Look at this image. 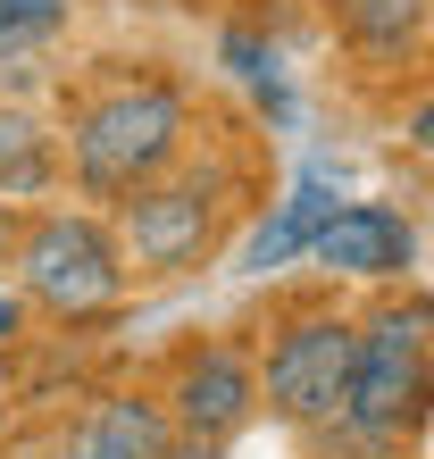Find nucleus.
Instances as JSON below:
<instances>
[{
	"label": "nucleus",
	"instance_id": "f257e3e1",
	"mask_svg": "<svg viewBox=\"0 0 434 459\" xmlns=\"http://www.w3.org/2000/svg\"><path fill=\"white\" fill-rule=\"evenodd\" d=\"M434 426V292L393 284L360 309V359H351L343 410L309 426L317 459H410Z\"/></svg>",
	"mask_w": 434,
	"mask_h": 459
},
{
	"label": "nucleus",
	"instance_id": "f03ea898",
	"mask_svg": "<svg viewBox=\"0 0 434 459\" xmlns=\"http://www.w3.org/2000/svg\"><path fill=\"white\" fill-rule=\"evenodd\" d=\"M184 151H193V92H184L168 67H117L108 84L67 100L59 159H67L75 201H92V209L134 201L151 176H168Z\"/></svg>",
	"mask_w": 434,
	"mask_h": 459
},
{
	"label": "nucleus",
	"instance_id": "7ed1b4c3",
	"mask_svg": "<svg viewBox=\"0 0 434 459\" xmlns=\"http://www.w3.org/2000/svg\"><path fill=\"white\" fill-rule=\"evenodd\" d=\"M234 209H242V176L226 168V159H193L184 151L168 176H151L134 201L108 209V226H117V251L134 276H193V267H209L217 251H226L234 234Z\"/></svg>",
	"mask_w": 434,
	"mask_h": 459
},
{
	"label": "nucleus",
	"instance_id": "20e7f679",
	"mask_svg": "<svg viewBox=\"0 0 434 459\" xmlns=\"http://www.w3.org/2000/svg\"><path fill=\"white\" fill-rule=\"evenodd\" d=\"M9 276L25 292V309L59 317V326H84V317H108L134 292V267L117 251V226L108 209H34L9 251Z\"/></svg>",
	"mask_w": 434,
	"mask_h": 459
},
{
	"label": "nucleus",
	"instance_id": "39448f33",
	"mask_svg": "<svg viewBox=\"0 0 434 459\" xmlns=\"http://www.w3.org/2000/svg\"><path fill=\"white\" fill-rule=\"evenodd\" d=\"M259 359V410L292 426V435H309L343 410L351 393V359H360V309H334V301H292L267 342L251 351Z\"/></svg>",
	"mask_w": 434,
	"mask_h": 459
},
{
	"label": "nucleus",
	"instance_id": "423d86ee",
	"mask_svg": "<svg viewBox=\"0 0 434 459\" xmlns=\"http://www.w3.org/2000/svg\"><path fill=\"white\" fill-rule=\"evenodd\" d=\"M159 401H168V418L184 426V435L234 443L242 426L259 418V359H251V342H234V334H193V342L168 359Z\"/></svg>",
	"mask_w": 434,
	"mask_h": 459
},
{
	"label": "nucleus",
	"instance_id": "0eeeda50",
	"mask_svg": "<svg viewBox=\"0 0 434 459\" xmlns=\"http://www.w3.org/2000/svg\"><path fill=\"white\" fill-rule=\"evenodd\" d=\"M309 267L360 292H393L418 276V218L401 201H334V218L309 234Z\"/></svg>",
	"mask_w": 434,
	"mask_h": 459
},
{
	"label": "nucleus",
	"instance_id": "6e6552de",
	"mask_svg": "<svg viewBox=\"0 0 434 459\" xmlns=\"http://www.w3.org/2000/svg\"><path fill=\"white\" fill-rule=\"evenodd\" d=\"M168 435H176L168 401L126 385V393H100L92 410L59 435V451H50V459H159V451H168Z\"/></svg>",
	"mask_w": 434,
	"mask_h": 459
},
{
	"label": "nucleus",
	"instance_id": "1a4fd4ad",
	"mask_svg": "<svg viewBox=\"0 0 434 459\" xmlns=\"http://www.w3.org/2000/svg\"><path fill=\"white\" fill-rule=\"evenodd\" d=\"M317 17L360 67H410L434 34V0H317Z\"/></svg>",
	"mask_w": 434,
	"mask_h": 459
},
{
	"label": "nucleus",
	"instance_id": "9d476101",
	"mask_svg": "<svg viewBox=\"0 0 434 459\" xmlns=\"http://www.w3.org/2000/svg\"><path fill=\"white\" fill-rule=\"evenodd\" d=\"M334 201H343L334 168H309V176H301V184H292V193H284V201L251 226V242L234 251V267H242V276H276V267L309 259V234L334 218Z\"/></svg>",
	"mask_w": 434,
	"mask_h": 459
},
{
	"label": "nucleus",
	"instance_id": "9b49d317",
	"mask_svg": "<svg viewBox=\"0 0 434 459\" xmlns=\"http://www.w3.org/2000/svg\"><path fill=\"white\" fill-rule=\"evenodd\" d=\"M67 159H59V134H50L42 109L25 100H0V201H42L59 193Z\"/></svg>",
	"mask_w": 434,
	"mask_h": 459
},
{
	"label": "nucleus",
	"instance_id": "f8f14e48",
	"mask_svg": "<svg viewBox=\"0 0 434 459\" xmlns=\"http://www.w3.org/2000/svg\"><path fill=\"white\" fill-rule=\"evenodd\" d=\"M67 25H75V0H0V67L50 50Z\"/></svg>",
	"mask_w": 434,
	"mask_h": 459
},
{
	"label": "nucleus",
	"instance_id": "ddd939ff",
	"mask_svg": "<svg viewBox=\"0 0 434 459\" xmlns=\"http://www.w3.org/2000/svg\"><path fill=\"white\" fill-rule=\"evenodd\" d=\"M226 67H234V75H251L259 92H276V75H284V59H276V42H259V34H242V25H226Z\"/></svg>",
	"mask_w": 434,
	"mask_h": 459
},
{
	"label": "nucleus",
	"instance_id": "4468645a",
	"mask_svg": "<svg viewBox=\"0 0 434 459\" xmlns=\"http://www.w3.org/2000/svg\"><path fill=\"white\" fill-rule=\"evenodd\" d=\"M401 151H410V159H434V92L401 109Z\"/></svg>",
	"mask_w": 434,
	"mask_h": 459
},
{
	"label": "nucleus",
	"instance_id": "2eb2a0df",
	"mask_svg": "<svg viewBox=\"0 0 434 459\" xmlns=\"http://www.w3.org/2000/svg\"><path fill=\"white\" fill-rule=\"evenodd\" d=\"M217 451H226V443H209V435H184V426H176V435H168V451H159V459H217Z\"/></svg>",
	"mask_w": 434,
	"mask_h": 459
},
{
	"label": "nucleus",
	"instance_id": "dca6fc26",
	"mask_svg": "<svg viewBox=\"0 0 434 459\" xmlns=\"http://www.w3.org/2000/svg\"><path fill=\"white\" fill-rule=\"evenodd\" d=\"M25 334V292H0V342Z\"/></svg>",
	"mask_w": 434,
	"mask_h": 459
},
{
	"label": "nucleus",
	"instance_id": "f3484780",
	"mask_svg": "<svg viewBox=\"0 0 434 459\" xmlns=\"http://www.w3.org/2000/svg\"><path fill=\"white\" fill-rule=\"evenodd\" d=\"M17 234H25V209H17V201H0V259L17 251Z\"/></svg>",
	"mask_w": 434,
	"mask_h": 459
}]
</instances>
